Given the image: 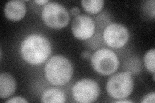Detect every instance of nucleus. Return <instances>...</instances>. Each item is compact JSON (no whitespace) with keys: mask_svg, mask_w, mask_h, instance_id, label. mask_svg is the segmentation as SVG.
I'll list each match as a JSON object with an SVG mask.
<instances>
[{"mask_svg":"<svg viewBox=\"0 0 155 103\" xmlns=\"http://www.w3.org/2000/svg\"><path fill=\"white\" fill-rule=\"evenodd\" d=\"M46 79L51 84L61 86L67 84L73 74V66L65 57L57 55L48 60L44 68Z\"/></svg>","mask_w":155,"mask_h":103,"instance_id":"2","label":"nucleus"},{"mask_svg":"<svg viewBox=\"0 0 155 103\" xmlns=\"http://www.w3.org/2000/svg\"><path fill=\"white\" fill-rule=\"evenodd\" d=\"M72 96L78 102L90 103L98 99L100 88L98 82L91 79H83L78 81L72 90Z\"/></svg>","mask_w":155,"mask_h":103,"instance_id":"6","label":"nucleus"},{"mask_svg":"<svg viewBox=\"0 0 155 103\" xmlns=\"http://www.w3.org/2000/svg\"><path fill=\"white\" fill-rule=\"evenodd\" d=\"M41 18L46 26L54 29L65 28L70 21V15L67 8L61 4L53 2L45 5Z\"/></svg>","mask_w":155,"mask_h":103,"instance_id":"3","label":"nucleus"},{"mask_svg":"<svg viewBox=\"0 0 155 103\" xmlns=\"http://www.w3.org/2000/svg\"><path fill=\"white\" fill-rule=\"evenodd\" d=\"M115 102H116V103H121V102H122V103H129V102H133L132 101H130V100H125V99H118V101H115Z\"/></svg>","mask_w":155,"mask_h":103,"instance_id":"19","label":"nucleus"},{"mask_svg":"<svg viewBox=\"0 0 155 103\" xmlns=\"http://www.w3.org/2000/svg\"><path fill=\"white\" fill-rule=\"evenodd\" d=\"M134 82L130 72H121L111 76L106 84L108 94L116 99L129 97L133 90Z\"/></svg>","mask_w":155,"mask_h":103,"instance_id":"4","label":"nucleus"},{"mask_svg":"<svg viewBox=\"0 0 155 103\" xmlns=\"http://www.w3.org/2000/svg\"><path fill=\"white\" fill-rule=\"evenodd\" d=\"M71 29L74 36L78 40H86L94 34L95 23L90 16L80 14L72 21Z\"/></svg>","mask_w":155,"mask_h":103,"instance_id":"8","label":"nucleus"},{"mask_svg":"<svg viewBox=\"0 0 155 103\" xmlns=\"http://www.w3.org/2000/svg\"><path fill=\"white\" fill-rule=\"evenodd\" d=\"M7 103H9V102H19V103H21V102H28V101H27L26 99H24L23 97H14L11 98V99H10L9 100L6 101Z\"/></svg>","mask_w":155,"mask_h":103,"instance_id":"15","label":"nucleus"},{"mask_svg":"<svg viewBox=\"0 0 155 103\" xmlns=\"http://www.w3.org/2000/svg\"><path fill=\"white\" fill-rule=\"evenodd\" d=\"M82 56H83V57H84V58H85V59H88L89 57H91L92 56H91V53H90L89 52L85 51V52H84L82 53Z\"/></svg>","mask_w":155,"mask_h":103,"instance_id":"18","label":"nucleus"},{"mask_svg":"<svg viewBox=\"0 0 155 103\" xmlns=\"http://www.w3.org/2000/svg\"><path fill=\"white\" fill-rule=\"evenodd\" d=\"M35 2L39 5H46L49 2H48V0H35Z\"/></svg>","mask_w":155,"mask_h":103,"instance_id":"17","label":"nucleus"},{"mask_svg":"<svg viewBox=\"0 0 155 103\" xmlns=\"http://www.w3.org/2000/svg\"><path fill=\"white\" fill-rule=\"evenodd\" d=\"M51 45L47 37L39 34H33L22 41L20 52L22 58L28 64L38 65L44 63L50 56Z\"/></svg>","mask_w":155,"mask_h":103,"instance_id":"1","label":"nucleus"},{"mask_svg":"<svg viewBox=\"0 0 155 103\" xmlns=\"http://www.w3.org/2000/svg\"><path fill=\"white\" fill-rule=\"evenodd\" d=\"M16 89V82L14 78L7 73L0 75V97L5 99L12 95Z\"/></svg>","mask_w":155,"mask_h":103,"instance_id":"10","label":"nucleus"},{"mask_svg":"<svg viewBox=\"0 0 155 103\" xmlns=\"http://www.w3.org/2000/svg\"><path fill=\"white\" fill-rule=\"evenodd\" d=\"M41 99L43 102L64 103L66 101V96L63 90L52 88L43 92Z\"/></svg>","mask_w":155,"mask_h":103,"instance_id":"11","label":"nucleus"},{"mask_svg":"<svg viewBox=\"0 0 155 103\" xmlns=\"http://www.w3.org/2000/svg\"><path fill=\"white\" fill-rule=\"evenodd\" d=\"M155 102V93L154 92L149 93L147 95H145L142 101V103H149L152 102L154 103Z\"/></svg>","mask_w":155,"mask_h":103,"instance_id":"14","label":"nucleus"},{"mask_svg":"<svg viewBox=\"0 0 155 103\" xmlns=\"http://www.w3.org/2000/svg\"><path fill=\"white\" fill-rule=\"evenodd\" d=\"M103 37L109 47L113 48H120L127 43L129 34L128 29L124 24L113 23L105 28Z\"/></svg>","mask_w":155,"mask_h":103,"instance_id":"7","label":"nucleus"},{"mask_svg":"<svg viewBox=\"0 0 155 103\" xmlns=\"http://www.w3.org/2000/svg\"><path fill=\"white\" fill-rule=\"evenodd\" d=\"M27 8L23 1L12 0L8 2L5 6L4 14L9 20L18 21L25 16Z\"/></svg>","mask_w":155,"mask_h":103,"instance_id":"9","label":"nucleus"},{"mask_svg":"<svg viewBox=\"0 0 155 103\" xmlns=\"http://www.w3.org/2000/svg\"><path fill=\"white\" fill-rule=\"evenodd\" d=\"M71 14H72V16H74L76 17V16H77L80 15V8H79L78 7H72V8H71Z\"/></svg>","mask_w":155,"mask_h":103,"instance_id":"16","label":"nucleus"},{"mask_svg":"<svg viewBox=\"0 0 155 103\" xmlns=\"http://www.w3.org/2000/svg\"><path fill=\"white\" fill-rule=\"evenodd\" d=\"M91 63L93 69L101 75L109 76L115 72L120 62L116 53L110 49L101 48L91 56Z\"/></svg>","mask_w":155,"mask_h":103,"instance_id":"5","label":"nucleus"},{"mask_svg":"<svg viewBox=\"0 0 155 103\" xmlns=\"http://www.w3.org/2000/svg\"><path fill=\"white\" fill-rule=\"evenodd\" d=\"M154 57H155V50L152 48L145 53L144 56V64L147 70L154 74Z\"/></svg>","mask_w":155,"mask_h":103,"instance_id":"13","label":"nucleus"},{"mask_svg":"<svg viewBox=\"0 0 155 103\" xmlns=\"http://www.w3.org/2000/svg\"><path fill=\"white\" fill-rule=\"evenodd\" d=\"M81 3L87 12L95 14L101 11L104 2L102 0H82Z\"/></svg>","mask_w":155,"mask_h":103,"instance_id":"12","label":"nucleus"}]
</instances>
